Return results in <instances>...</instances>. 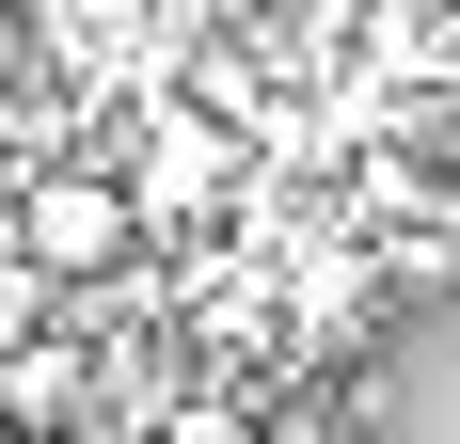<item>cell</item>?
Listing matches in <instances>:
<instances>
[{
    "mask_svg": "<svg viewBox=\"0 0 460 444\" xmlns=\"http://www.w3.org/2000/svg\"><path fill=\"white\" fill-rule=\"evenodd\" d=\"M0 238H16L32 270H64V286H111L128 254H159V222H143V191H128V159H111V143H80V159H32Z\"/></svg>",
    "mask_w": 460,
    "mask_h": 444,
    "instance_id": "1",
    "label": "cell"
},
{
    "mask_svg": "<svg viewBox=\"0 0 460 444\" xmlns=\"http://www.w3.org/2000/svg\"><path fill=\"white\" fill-rule=\"evenodd\" d=\"M333 444H366V413H349V429H333Z\"/></svg>",
    "mask_w": 460,
    "mask_h": 444,
    "instance_id": "3",
    "label": "cell"
},
{
    "mask_svg": "<svg viewBox=\"0 0 460 444\" xmlns=\"http://www.w3.org/2000/svg\"><path fill=\"white\" fill-rule=\"evenodd\" d=\"M159 444H270V381H190L159 413Z\"/></svg>",
    "mask_w": 460,
    "mask_h": 444,
    "instance_id": "2",
    "label": "cell"
}]
</instances>
